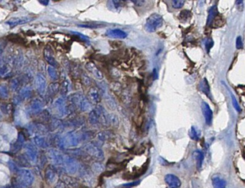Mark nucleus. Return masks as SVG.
Listing matches in <instances>:
<instances>
[{
	"label": "nucleus",
	"instance_id": "nucleus-23",
	"mask_svg": "<svg viewBox=\"0 0 245 188\" xmlns=\"http://www.w3.org/2000/svg\"><path fill=\"white\" fill-rule=\"evenodd\" d=\"M184 4H185V1H183V0H173L172 1V6L173 8L176 9L181 8Z\"/></svg>",
	"mask_w": 245,
	"mask_h": 188
},
{
	"label": "nucleus",
	"instance_id": "nucleus-31",
	"mask_svg": "<svg viewBox=\"0 0 245 188\" xmlns=\"http://www.w3.org/2000/svg\"><path fill=\"white\" fill-rule=\"evenodd\" d=\"M55 188H66V187H65V184H64V182H58L57 185H56Z\"/></svg>",
	"mask_w": 245,
	"mask_h": 188
},
{
	"label": "nucleus",
	"instance_id": "nucleus-4",
	"mask_svg": "<svg viewBox=\"0 0 245 188\" xmlns=\"http://www.w3.org/2000/svg\"><path fill=\"white\" fill-rule=\"evenodd\" d=\"M84 150L87 153L94 159H97L99 161H101L103 159V151L101 149L98 145L95 143H88L84 146Z\"/></svg>",
	"mask_w": 245,
	"mask_h": 188
},
{
	"label": "nucleus",
	"instance_id": "nucleus-25",
	"mask_svg": "<svg viewBox=\"0 0 245 188\" xmlns=\"http://www.w3.org/2000/svg\"><path fill=\"white\" fill-rule=\"evenodd\" d=\"M118 123V117L114 114L109 115V124L116 126Z\"/></svg>",
	"mask_w": 245,
	"mask_h": 188
},
{
	"label": "nucleus",
	"instance_id": "nucleus-11",
	"mask_svg": "<svg viewBox=\"0 0 245 188\" xmlns=\"http://www.w3.org/2000/svg\"><path fill=\"white\" fill-rule=\"evenodd\" d=\"M86 69L94 77L98 80H101L103 78V74L101 71L98 69V67L92 62H89L86 64Z\"/></svg>",
	"mask_w": 245,
	"mask_h": 188
},
{
	"label": "nucleus",
	"instance_id": "nucleus-12",
	"mask_svg": "<svg viewBox=\"0 0 245 188\" xmlns=\"http://www.w3.org/2000/svg\"><path fill=\"white\" fill-rule=\"evenodd\" d=\"M88 99L93 104H97L100 101V92L96 88H91L88 91Z\"/></svg>",
	"mask_w": 245,
	"mask_h": 188
},
{
	"label": "nucleus",
	"instance_id": "nucleus-1",
	"mask_svg": "<svg viewBox=\"0 0 245 188\" xmlns=\"http://www.w3.org/2000/svg\"><path fill=\"white\" fill-rule=\"evenodd\" d=\"M34 180L33 173L29 170L22 169L17 173L13 186L14 188H29L33 185Z\"/></svg>",
	"mask_w": 245,
	"mask_h": 188
},
{
	"label": "nucleus",
	"instance_id": "nucleus-29",
	"mask_svg": "<svg viewBox=\"0 0 245 188\" xmlns=\"http://www.w3.org/2000/svg\"><path fill=\"white\" fill-rule=\"evenodd\" d=\"M243 47V43L242 37L239 36L236 38V48L237 49H242Z\"/></svg>",
	"mask_w": 245,
	"mask_h": 188
},
{
	"label": "nucleus",
	"instance_id": "nucleus-10",
	"mask_svg": "<svg viewBox=\"0 0 245 188\" xmlns=\"http://www.w3.org/2000/svg\"><path fill=\"white\" fill-rule=\"evenodd\" d=\"M88 121L91 125L96 126L101 123V118H100V113L98 108L93 109L90 112L88 116Z\"/></svg>",
	"mask_w": 245,
	"mask_h": 188
},
{
	"label": "nucleus",
	"instance_id": "nucleus-3",
	"mask_svg": "<svg viewBox=\"0 0 245 188\" xmlns=\"http://www.w3.org/2000/svg\"><path fill=\"white\" fill-rule=\"evenodd\" d=\"M164 24V19L162 16L159 14H153L147 18L146 25V30L148 33H154L160 29Z\"/></svg>",
	"mask_w": 245,
	"mask_h": 188
},
{
	"label": "nucleus",
	"instance_id": "nucleus-17",
	"mask_svg": "<svg viewBox=\"0 0 245 188\" xmlns=\"http://www.w3.org/2000/svg\"><path fill=\"white\" fill-rule=\"evenodd\" d=\"M222 84H223V85L225 86V87L227 88V90H228V91L229 92V93H230V96H231V100H232V104H233V108H234V109L235 110L237 111V112H241V108H240V106H239V102H238V101L236 100V99H235V97L234 96V95H233V93H232L231 92V90L229 89V88L228 87V85L227 84H226L225 82H222Z\"/></svg>",
	"mask_w": 245,
	"mask_h": 188
},
{
	"label": "nucleus",
	"instance_id": "nucleus-33",
	"mask_svg": "<svg viewBox=\"0 0 245 188\" xmlns=\"http://www.w3.org/2000/svg\"><path fill=\"white\" fill-rule=\"evenodd\" d=\"M2 188H14V187L13 185H7V186H5V187H3Z\"/></svg>",
	"mask_w": 245,
	"mask_h": 188
},
{
	"label": "nucleus",
	"instance_id": "nucleus-13",
	"mask_svg": "<svg viewBox=\"0 0 245 188\" xmlns=\"http://www.w3.org/2000/svg\"><path fill=\"white\" fill-rule=\"evenodd\" d=\"M212 185L214 188H227V182L224 178L219 176H214L212 177Z\"/></svg>",
	"mask_w": 245,
	"mask_h": 188
},
{
	"label": "nucleus",
	"instance_id": "nucleus-14",
	"mask_svg": "<svg viewBox=\"0 0 245 188\" xmlns=\"http://www.w3.org/2000/svg\"><path fill=\"white\" fill-rule=\"evenodd\" d=\"M199 88L203 93L205 94V96H207L211 99L212 95H211L210 86H209V84H208V81H207L206 79L205 78L203 79V80L200 82Z\"/></svg>",
	"mask_w": 245,
	"mask_h": 188
},
{
	"label": "nucleus",
	"instance_id": "nucleus-7",
	"mask_svg": "<svg viewBox=\"0 0 245 188\" xmlns=\"http://www.w3.org/2000/svg\"><path fill=\"white\" fill-rule=\"evenodd\" d=\"M165 181L169 188H180L181 182L178 176L174 174H167L165 177Z\"/></svg>",
	"mask_w": 245,
	"mask_h": 188
},
{
	"label": "nucleus",
	"instance_id": "nucleus-21",
	"mask_svg": "<svg viewBox=\"0 0 245 188\" xmlns=\"http://www.w3.org/2000/svg\"><path fill=\"white\" fill-rule=\"evenodd\" d=\"M103 26H104V24H95V23H85L82 24H79V27L90 28V29H96V28L102 27Z\"/></svg>",
	"mask_w": 245,
	"mask_h": 188
},
{
	"label": "nucleus",
	"instance_id": "nucleus-16",
	"mask_svg": "<svg viewBox=\"0 0 245 188\" xmlns=\"http://www.w3.org/2000/svg\"><path fill=\"white\" fill-rule=\"evenodd\" d=\"M218 14V10L216 5H214L211 7L210 10H209L208 19H207V25L209 26L212 24L213 21L214 20V18H216V16Z\"/></svg>",
	"mask_w": 245,
	"mask_h": 188
},
{
	"label": "nucleus",
	"instance_id": "nucleus-32",
	"mask_svg": "<svg viewBox=\"0 0 245 188\" xmlns=\"http://www.w3.org/2000/svg\"><path fill=\"white\" fill-rule=\"evenodd\" d=\"M52 71H51V75H52V77L53 78H55L56 77V74H55V71H54V70H51Z\"/></svg>",
	"mask_w": 245,
	"mask_h": 188
},
{
	"label": "nucleus",
	"instance_id": "nucleus-22",
	"mask_svg": "<svg viewBox=\"0 0 245 188\" xmlns=\"http://www.w3.org/2000/svg\"><path fill=\"white\" fill-rule=\"evenodd\" d=\"M223 20H222V18L221 16H216V17L214 18V20L212 22V26L214 28H219L220 27H222L223 25Z\"/></svg>",
	"mask_w": 245,
	"mask_h": 188
},
{
	"label": "nucleus",
	"instance_id": "nucleus-30",
	"mask_svg": "<svg viewBox=\"0 0 245 188\" xmlns=\"http://www.w3.org/2000/svg\"><path fill=\"white\" fill-rule=\"evenodd\" d=\"M139 183V182L137 181V182H131V183H129V184H126V185H122V187H125V188L132 187H134V186H136L137 185H138Z\"/></svg>",
	"mask_w": 245,
	"mask_h": 188
},
{
	"label": "nucleus",
	"instance_id": "nucleus-6",
	"mask_svg": "<svg viewBox=\"0 0 245 188\" xmlns=\"http://www.w3.org/2000/svg\"><path fill=\"white\" fill-rule=\"evenodd\" d=\"M82 137L83 135H81L80 134H78L77 132H74V131L69 132L68 134L65 136V139H64L63 143L65 144V146L75 147V146H77L79 143H80Z\"/></svg>",
	"mask_w": 245,
	"mask_h": 188
},
{
	"label": "nucleus",
	"instance_id": "nucleus-28",
	"mask_svg": "<svg viewBox=\"0 0 245 188\" xmlns=\"http://www.w3.org/2000/svg\"><path fill=\"white\" fill-rule=\"evenodd\" d=\"M73 34H75L76 35H78V36H80V38H82V41H86V42H89V38H88V37L85 36V35H84L83 34H81L80 33H77V32H73Z\"/></svg>",
	"mask_w": 245,
	"mask_h": 188
},
{
	"label": "nucleus",
	"instance_id": "nucleus-5",
	"mask_svg": "<svg viewBox=\"0 0 245 188\" xmlns=\"http://www.w3.org/2000/svg\"><path fill=\"white\" fill-rule=\"evenodd\" d=\"M63 166L65 171L70 174H75L79 169V164L77 161L69 156H64Z\"/></svg>",
	"mask_w": 245,
	"mask_h": 188
},
{
	"label": "nucleus",
	"instance_id": "nucleus-24",
	"mask_svg": "<svg viewBox=\"0 0 245 188\" xmlns=\"http://www.w3.org/2000/svg\"><path fill=\"white\" fill-rule=\"evenodd\" d=\"M205 48L206 49L207 52H209V51L211 50V49L212 48V46H214V41H213L212 39L211 38H206L205 40Z\"/></svg>",
	"mask_w": 245,
	"mask_h": 188
},
{
	"label": "nucleus",
	"instance_id": "nucleus-18",
	"mask_svg": "<svg viewBox=\"0 0 245 188\" xmlns=\"http://www.w3.org/2000/svg\"><path fill=\"white\" fill-rule=\"evenodd\" d=\"M56 171L54 168H48L46 172V178L50 184H53L56 179Z\"/></svg>",
	"mask_w": 245,
	"mask_h": 188
},
{
	"label": "nucleus",
	"instance_id": "nucleus-26",
	"mask_svg": "<svg viewBox=\"0 0 245 188\" xmlns=\"http://www.w3.org/2000/svg\"><path fill=\"white\" fill-rule=\"evenodd\" d=\"M190 16H191V13L189 10H183L180 14V17L181 18V19L186 20Z\"/></svg>",
	"mask_w": 245,
	"mask_h": 188
},
{
	"label": "nucleus",
	"instance_id": "nucleus-27",
	"mask_svg": "<svg viewBox=\"0 0 245 188\" xmlns=\"http://www.w3.org/2000/svg\"><path fill=\"white\" fill-rule=\"evenodd\" d=\"M82 77L83 83L84 84H86V85H89V84H91V80H90L89 76H87L86 74H83Z\"/></svg>",
	"mask_w": 245,
	"mask_h": 188
},
{
	"label": "nucleus",
	"instance_id": "nucleus-19",
	"mask_svg": "<svg viewBox=\"0 0 245 188\" xmlns=\"http://www.w3.org/2000/svg\"><path fill=\"white\" fill-rule=\"evenodd\" d=\"M200 131L195 127H192L189 131V136L192 140L197 141L200 138Z\"/></svg>",
	"mask_w": 245,
	"mask_h": 188
},
{
	"label": "nucleus",
	"instance_id": "nucleus-20",
	"mask_svg": "<svg viewBox=\"0 0 245 188\" xmlns=\"http://www.w3.org/2000/svg\"><path fill=\"white\" fill-rule=\"evenodd\" d=\"M30 19L27 18H18L17 19H12L10 20L9 22H7V24H10L11 26H14L16 25V24H21L27 23V22H29Z\"/></svg>",
	"mask_w": 245,
	"mask_h": 188
},
{
	"label": "nucleus",
	"instance_id": "nucleus-8",
	"mask_svg": "<svg viewBox=\"0 0 245 188\" xmlns=\"http://www.w3.org/2000/svg\"><path fill=\"white\" fill-rule=\"evenodd\" d=\"M201 108H202L203 114L204 116L205 123H207V125L210 126L212 124V118H213V113L212 110H211L209 105L207 104L205 101H202L201 104Z\"/></svg>",
	"mask_w": 245,
	"mask_h": 188
},
{
	"label": "nucleus",
	"instance_id": "nucleus-2",
	"mask_svg": "<svg viewBox=\"0 0 245 188\" xmlns=\"http://www.w3.org/2000/svg\"><path fill=\"white\" fill-rule=\"evenodd\" d=\"M71 101L73 106L76 107V108L80 110L81 112H84L92 110L91 102L89 101L88 97L82 93L73 94L71 97Z\"/></svg>",
	"mask_w": 245,
	"mask_h": 188
},
{
	"label": "nucleus",
	"instance_id": "nucleus-9",
	"mask_svg": "<svg viewBox=\"0 0 245 188\" xmlns=\"http://www.w3.org/2000/svg\"><path fill=\"white\" fill-rule=\"evenodd\" d=\"M105 35L109 37L118 39H124L127 37V33L120 29H109L107 30Z\"/></svg>",
	"mask_w": 245,
	"mask_h": 188
},
{
	"label": "nucleus",
	"instance_id": "nucleus-15",
	"mask_svg": "<svg viewBox=\"0 0 245 188\" xmlns=\"http://www.w3.org/2000/svg\"><path fill=\"white\" fill-rule=\"evenodd\" d=\"M193 156L196 161L197 168L199 170V169L202 168L203 161H204V154H203L201 151L196 150V151L193 152Z\"/></svg>",
	"mask_w": 245,
	"mask_h": 188
}]
</instances>
